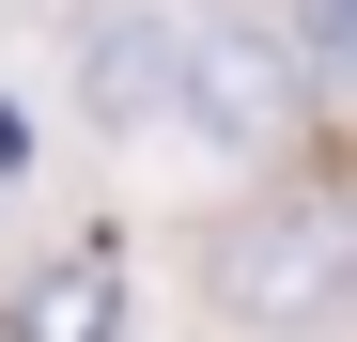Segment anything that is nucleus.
Here are the masks:
<instances>
[{"label": "nucleus", "mask_w": 357, "mask_h": 342, "mask_svg": "<svg viewBox=\"0 0 357 342\" xmlns=\"http://www.w3.org/2000/svg\"><path fill=\"white\" fill-rule=\"evenodd\" d=\"M295 94H311V47H295V31H264V16H187L171 109H187L218 156H280V140H295Z\"/></svg>", "instance_id": "1"}, {"label": "nucleus", "mask_w": 357, "mask_h": 342, "mask_svg": "<svg viewBox=\"0 0 357 342\" xmlns=\"http://www.w3.org/2000/svg\"><path fill=\"white\" fill-rule=\"evenodd\" d=\"M218 296H233V311H264V327H295V311H326V296H342V234L280 202V218H249V234L218 249Z\"/></svg>", "instance_id": "2"}, {"label": "nucleus", "mask_w": 357, "mask_h": 342, "mask_svg": "<svg viewBox=\"0 0 357 342\" xmlns=\"http://www.w3.org/2000/svg\"><path fill=\"white\" fill-rule=\"evenodd\" d=\"M171 78H187V16H93L78 31V109L93 125H171Z\"/></svg>", "instance_id": "3"}, {"label": "nucleus", "mask_w": 357, "mask_h": 342, "mask_svg": "<svg viewBox=\"0 0 357 342\" xmlns=\"http://www.w3.org/2000/svg\"><path fill=\"white\" fill-rule=\"evenodd\" d=\"M109 327H125V249H78L16 296V342H109Z\"/></svg>", "instance_id": "4"}, {"label": "nucleus", "mask_w": 357, "mask_h": 342, "mask_svg": "<svg viewBox=\"0 0 357 342\" xmlns=\"http://www.w3.org/2000/svg\"><path fill=\"white\" fill-rule=\"evenodd\" d=\"M295 47H311V63H342V78H357V0H295Z\"/></svg>", "instance_id": "5"}, {"label": "nucleus", "mask_w": 357, "mask_h": 342, "mask_svg": "<svg viewBox=\"0 0 357 342\" xmlns=\"http://www.w3.org/2000/svg\"><path fill=\"white\" fill-rule=\"evenodd\" d=\"M16 171H31V125H16V109H0V187H16Z\"/></svg>", "instance_id": "6"}, {"label": "nucleus", "mask_w": 357, "mask_h": 342, "mask_svg": "<svg viewBox=\"0 0 357 342\" xmlns=\"http://www.w3.org/2000/svg\"><path fill=\"white\" fill-rule=\"evenodd\" d=\"M342 327H357V249H342Z\"/></svg>", "instance_id": "7"}]
</instances>
